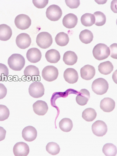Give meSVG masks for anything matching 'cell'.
I'll return each instance as SVG.
<instances>
[{
    "label": "cell",
    "mask_w": 117,
    "mask_h": 156,
    "mask_svg": "<svg viewBox=\"0 0 117 156\" xmlns=\"http://www.w3.org/2000/svg\"><path fill=\"white\" fill-rule=\"evenodd\" d=\"M77 17L73 13H70L65 16L63 18L62 23L63 26L67 29L73 28L77 25Z\"/></svg>",
    "instance_id": "e0dca14e"
},
{
    "label": "cell",
    "mask_w": 117,
    "mask_h": 156,
    "mask_svg": "<svg viewBox=\"0 0 117 156\" xmlns=\"http://www.w3.org/2000/svg\"><path fill=\"white\" fill-rule=\"evenodd\" d=\"M12 30L9 26L5 24L0 25V40L6 41L12 36Z\"/></svg>",
    "instance_id": "ffe728a7"
},
{
    "label": "cell",
    "mask_w": 117,
    "mask_h": 156,
    "mask_svg": "<svg viewBox=\"0 0 117 156\" xmlns=\"http://www.w3.org/2000/svg\"><path fill=\"white\" fill-rule=\"evenodd\" d=\"M93 133L98 137H102L107 133L108 129L107 125L104 121L98 120L92 125Z\"/></svg>",
    "instance_id": "9c48e42d"
},
{
    "label": "cell",
    "mask_w": 117,
    "mask_h": 156,
    "mask_svg": "<svg viewBox=\"0 0 117 156\" xmlns=\"http://www.w3.org/2000/svg\"><path fill=\"white\" fill-rule=\"evenodd\" d=\"M9 67L12 70L18 71L22 70L25 66L26 61L22 55L18 54H14L8 58Z\"/></svg>",
    "instance_id": "6da1fadb"
},
{
    "label": "cell",
    "mask_w": 117,
    "mask_h": 156,
    "mask_svg": "<svg viewBox=\"0 0 117 156\" xmlns=\"http://www.w3.org/2000/svg\"><path fill=\"white\" fill-rule=\"evenodd\" d=\"M93 55L96 59L101 61L108 58L110 55L109 47L104 44L96 45L92 51Z\"/></svg>",
    "instance_id": "7a4b0ae2"
},
{
    "label": "cell",
    "mask_w": 117,
    "mask_h": 156,
    "mask_svg": "<svg viewBox=\"0 0 117 156\" xmlns=\"http://www.w3.org/2000/svg\"><path fill=\"white\" fill-rule=\"evenodd\" d=\"M14 154L16 156H26L30 152L29 145L23 142L16 143L13 147Z\"/></svg>",
    "instance_id": "8fae6325"
},
{
    "label": "cell",
    "mask_w": 117,
    "mask_h": 156,
    "mask_svg": "<svg viewBox=\"0 0 117 156\" xmlns=\"http://www.w3.org/2000/svg\"><path fill=\"white\" fill-rule=\"evenodd\" d=\"M7 93V89L4 85L0 83V100L4 98Z\"/></svg>",
    "instance_id": "74e56055"
},
{
    "label": "cell",
    "mask_w": 117,
    "mask_h": 156,
    "mask_svg": "<svg viewBox=\"0 0 117 156\" xmlns=\"http://www.w3.org/2000/svg\"><path fill=\"white\" fill-rule=\"evenodd\" d=\"M117 1H113L112 2L111 8L112 11L115 13H117L116 6Z\"/></svg>",
    "instance_id": "ab89813d"
},
{
    "label": "cell",
    "mask_w": 117,
    "mask_h": 156,
    "mask_svg": "<svg viewBox=\"0 0 117 156\" xmlns=\"http://www.w3.org/2000/svg\"><path fill=\"white\" fill-rule=\"evenodd\" d=\"M94 15L95 19V25L98 26H102L105 25L106 20V16L103 12L98 11L95 12Z\"/></svg>",
    "instance_id": "1f68e13d"
},
{
    "label": "cell",
    "mask_w": 117,
    "mask_h": 156,
    "mask_svg": "<svg viewBox=\"0 0 117 156\" xmlns=\"http://www.w3.org/2000/svg\"><path fill=\"white\" fill-rule=\"evenodd\" d=\"M24 140L27 142H32L36 140L37 136V131L35 127L31 126L25 127L22 132Z\"/></svg>",
    "instance_id": "7c38bea8"
},
{
    "label": "cell",
    "mask_w": 117,
    "mask_h": 156,
    "mask_svg": "<svg viewBox=\"0 0 117 156\" xmlns=\"http://www.w3.org/2000/svg\"><path fill=\"white\" fill-rule=\"evenodd\" d=\"M63 76L65 81L70 84L76 83L79 78L77 72L72 68L67 69L64 72Z\"/></svg>",
    "instance_id": "9a60e30c"
},
{
    "label": "cell",
    "mask_w": 117,
    "mask_h": 156,
    "mask_svg": "<svg viewBox=\"0 0 117 156\" xmlns=\"http://www.w3.org/2000/svg\"><path fill=\"white\" fill-rule=\"evenodd\" d=\"M67 5L71 9L77 8L80 5V1L79 0L77 1H65Z\"/></svg>",
    "instance_id": "d590c367"
},
{
    "label": "cell",
    "mask_w": 117,
    "mask_h": 156,
    "mask_svg": "<svg viewBox=\"0 0 117 156\" xmlns=\"http://www.w3.org/2000/svg\"><path fill=\"white\" fill-rule=\"evenodd\" d=\"M78 93L76 98L77 103L81 106L87 105L90 98V92L87 89H83Z\"/></svg>",
    "instance_id": "ac0fdd59"
},
{
    "label": "cell",
    "mask_w": 117,
    "mask_h": 156,
    "mask_svg": "<svg viewBox=\"0 0 117 156\" xmlns=\"http://www.w3.org/2000/svg\"><path fill=\"white\" fill-rule=\"evenodd\" d=\"M26 57L27 60L30 63H36L41 60L42 54L38 48H33L27 51Z\"/></svg>",
    "instance_id": "4fadbf2b"
},
{
    "label": "cell",
    "mask_w": 117,
    "mask_h": 156,
    "mask_svg": "<svg viewBox=\"0 0 117 156\" xmlns=\"http://www.w3.org/2000/svg\"><path fill=\"white\" fill-rule=\"evenodd\" d=\"M108 88V82L103 78L96 79L92 83V91L98 95L104 94L107 92Z\"/></svg>",
    "instance_id": "3957f363"
},
{
    "label": "cell",
    "mask_w": 117,
    "mask_h": 156,
    "mask_svg": "<svg viewBox=\"0 0 117 156\" xmlns=\"http://www.w3.org/2000/svg\"><path fill=\"white\" fill-rule=\"evenodd\" d=\"M115 102L114 100L109 98H105L101 100L100 107L104 112H110L115 108Z\"/></svg>",
    "instance_id": "d6986e66"
},
{
    "label": "cell",
    "mask_w": 117,
    "mask_h": 156,
    "mask_svg": "<svg viewBox=\"0 0 117 156\" xmlns=\"http://www.w3.org/2000/svg\"><path fill=\"white\" fill-rule=\"evenodd\" d=\"M55 41L58 46L64 47L66 46L69 42V38L68 34L62 32L57 34L55 38Z\"/></svg>",
    "instance_id": "83f0119b"
},
{
    "label": "cell",
    "mask_w": 117,
    "mask_h": 156,
    "mask_svg": "<svg viewBox=\"0 0 117 156\" xmlns=\"http://www.w3.org/2000/svg\"><path fill=\"white\" fill-rule=\"evenodd\" d=\"M49 1L44 0V1H37L33 0V3L34 5L38 9H42L48 5Z\"/></svg>",
    "instance_id": "e575fe53"
},
{
    "label": "cell",
    "mask_w": 117,
    "mask_h": 156,
    "mask_svg": "<svg viewBox=\"0 0 117 156\" xmlns=\"http://www.w3.org/2000/svg\"><path fill=\"white\" fill-rule=\"evenodd\" d=\"M24 75L26 77L31 79L40 76L39 69L35 66L30 65L27 66L24 71Z\"/></svg>",
    "instance_id": "484cf974"
},
{
    "label": "cell",
    "mask_w": 117,
    "mask_h": 156,
    "mask_svg": "<svg viewBox=\"0 0 117 156\" xmlns=\"http://www.w3.org/2000/svg\"><path fill=\"white\" fill-rule=\"evenodd\" d=\"M97 114L95 110L89 108L86 109L82 113V118L87 122H92L96 118Z\"/></svg>",
    "instance_id": "d4e9b609"
},
{
    "label": "cell",
    "mask_w": 117,
    "mask_h": 156,
    "mask_svg": "<svg viewBox=\"0 0 117 156\" xmlns=\"http://www.w3.org/2000/svg\"><path fill=\"white\" fill-rule=\"evenodd\" d=\"M44 88L42 83L39 82H34L31 84L29 88L30 95L35 98L42 97L44 93Z\"/></svg>",
    "instance_id": "8992f818"
},
{
    "label": "cell",
    "mask_w": 117,
    "mask_h": 156,
    "mask_svg": "<svg viewBox=\"0 0 117 156\" xmlns=\"http://www.w3.org/2000/svg\"><path fill=\"white\" fill-rule=\"evenodd\" d=\"M78 57L74 52L68 51L65 52L63 57V61L65 63L69 66L73 65L76 63Z\"/></svg>",
    "instance_id": "7402d4cb"
},
{
    "label": "cell",
    "mask_w": 117,
    "mask_h": 156,
    "mask_svg": "<svg viewBox=\"0 0 117 156\" xmlns=\"http://www.w3.org/2000/svg\"><path fill=\"white\" fill-rule=\"evenodd\" d=\"M15 23L18 29L24 30L29 29L31 25L32 20L29 16L22 14L16 17Z\"/></svg>",
    "instance_id": "ba28073f"
},
{
    "label": "cell",
    "mask_w": 117,
    "mask_h": 156,
    "mask_svg": "<svg viewBox=\"0 0 117 156\" xmlns=\"http://www.w3.org/2000/svg\"><path fill=\"white\" fill-rule=\"evenodd\" d=\"M59 127L61 130L64 132H69L73 128V122L70 119L65 118L60 121Z\"/></svg>",
    "instance_id": "f1b7e54d"
},
{
    "label": "cell",
    "mask_w": 117,
    "mask_h": 156,
    "mask_svg": "<svg viewBox=\"0 0 117 156\" xmlns=\"http://www.w3.org/2000/svg\"><path fill=\"white\" fill-rule=\"evenodd\" d=\"M111 57L115 59H117V44L114 43L112 44L109 47Z\"/></svg>",
    "instance_id": "8d00e7d4"
},
{
    "label": "cell",
    "mask_w": 117,
    "mask_h": 156,
    "mask_svg": "<svg viewBox=\"0 0 117 156\" xmlns=\"http://www.w3.org/2000/svg\"><path fill=\"white\" fill-rule=\"evenodd\" d=\"M114 67L111 62L107 61L101 63L98 66V70L100 73L104 75L111 74L113 70Z\"/></svg>",
    "instance_id": "603a6c76"
},
{
    "label": "cell",
    "mask_w": 117,
    "mask_h": 156,
    "mask_svg": "<svg viewBox=\"0 0 117 156\" xmlns=\"http://www.w3.org/2000/svg\"><path fill=\"white\" fill-rule=\"evenodd\" d=\"M34 112L39 116H44L46 114L48 110L47 103L42 100H38L33 105Z\"/></svg>",
    "instance_id": "2e32d148"
},
{
    "label": "cell",
    "mask_w": 117,
    "mask_h": 156,
    "mask_svg": "<svg viewBox=\"0 0 117 156\" xmlns=\"http://www.w3.org/2000/svg\"><path fill=\"white\" fill-rule=\"evenodd\" d=\"M45 58L49 63L55 64L60 60L61 55L59 51L55 49H52L46 52Z\"/></svg>",
    "instance_id": "44dd1931"
},
{
    "label": "cell",
    "mask_w": 117,
    "mask_h": 156,
    "mask_svg": "<svg viewBox=\"0 0 117 156\" xmlns=\"http://www.w3.org/2000/svg\"><path fill=\"white\" fill-rule=\"evenodd\" d=\"M6 133V131L4 128L0 126V141L5 139Z\"/></svg>",
    "instance_id": "f35d334b"
},
{
    "label": "cell",
    "mask_w": 117,
    "mask_h": 156,
    "mask_svg": "<svg viewBox=\"0 0 117 156\" xmlns=\"http://www.w3.org/2000/svg\"><path fill=\"white\" fill-rule=\"evenodd\" d=\"M82 25L86 27H89L95 23V19L94 14L90 13H86L83 15L81 18Z\"/></svg>",
    "instance_id": "4316f807"
},
{
    "label": "cell",
    "mask_w": 117,
    "mask_h": 156,
    "mask_svg": "<svg viewBox=\"0 0 117 156\" xmlns=\"http://www.w3.org/2000/svg\"><path fill=\"white\" fill-rule=\"evenodd\" d=\"M46 150L48 153L55 155L59 154L60 148L57 144L51 142L47 144L46 146Z\"/></svg>",
    "instance_id": "4dcf8cb0"
},
{
    "label": "cell",
    "mask_w": 117,
    "mask_h": 156,
    "mask_svg": "<svg viewBox=\"0 0 117 156\" xmlns=\"http://www.w3.org/2000/svg\"><path fill=\"white\" fill-rule=\"evenodd\" d=\"M102 152L106 156H115L117 154V147L112 144H106L103 147Z\"/></svg>",
    "instance_id": "f546056e"
},
{
    "label": "cell",
    "mask_w": 117,
    "mask_h": 156,
    "mask_svg": "<svg viewBox=\"0 0 117 156\" xmlns=\"http://www.w3.org/2000/svg\"><path fill=\"white\" fill-rule=\"evenodd\" d=\"M9 115V110L8 107L5 105H0V121L7 119Z\"/></svg>",
    "instance_id": "d6a6232c"
},
{
    "label": "cell",
    "mask_w": 117,
    "mask_h": 156,
    "mask_svg": "<svg viewBox=\"0 0 117 156\" xmlns=\"http://www.w3.org/2000/svg\"><path fill=\"white\" fill-rule=\"evenodd\" d=\"M42 74L44 80L51 82L57 79L58 75V71L57 68L54 66H48L43 69Z\"/></svg>",
    "instance_id": "5b68a950"
},
{
    "label": "cell",
    "mask_w": 117,
    "mask_h": 156,
    "mask_svg": "<svg viewBox=\"0 0 117 156\" xmlns=\"http://www.w3.org/2000/svg\"><path fill=\"white\" fill-rule=\"evenodd\" d=\"M47 18L51 21H57L62 15V11L59 6L53 5L50 6L46 10Z\"/></svg>",
    "instance_id": "52a82bcc"
},
{
    "label": "cell",
    "mask_w": 117,
    "mask_h": 156,
    "mask_svg": "<svg viewBox=\"0 0 117 156\" xmlns=\"http://www.w3.org/2000/svg\"><path fill=\"white\" fill-rule=\"evenodd\" d=\"M9 75V70L8 67L5 65L0 63V81H4Z\"/></svg>",
    "instance_id": "836d02e7"
},
{
    "label": "cell",
    "mask_w": 117,
    "mask_h": 156,
    "mask_svg": "<svg viewBox=\"0 0 117 156\" xmlns=\"http://www.w3.org/2000/svg\"><path fill=\"white\" fill-rule=\"evenodd\" d=\"M36 42L39 47L42 49H47L52 44L53 40L51 34L47 32H42L38 34Z\"/></svg>",
    "instance_id": "277c9868"
},
{
    "label": "cell",
    "mask_w": 117,
    "mask_h": 156,
    "mask_svg": "<svg viewBox=\"0 0 117 156\" xmlns=\"http://www.w3.org/2000/svg\"><path fill=\"white\" fill-rule=\"evenodd\" d=\"M79 38L82 43L87 44L90 43L93 40L94 35L91 31L86 29L81 31Z\"/></svg>",
    "instance_id": "cb8c5ba5"
},
{
    "label": "cell",
    "mask_w": 117,
    "mask_h": 156,
    "mask_svg": "<svg viewBox=\"0 0 117 156\" xmlns=\"http://www.w3.org/2000/svg\"><path fill=\"white\" fill-rule=\"evenodd\" d=\"M32 43L31 38L28 34L23 33L17 36L16 43L17 46L22 49H25L29 47Z\"/></svg>",
    "instance_id": "30bf717a"
},
{
    "label": "cell",
    "mask_w": 117,
    "mask_h": 156,
    "mask_svg": "<svg viewBox=\"0 0 117 156\" xmlns=\"http://www.w3.org/2000/svg\"><path fill=\"white\" fill-rule=\"evenodd\" d=\"M95 73V69L93 66L87 65L81 69V77L85 80H91L94 78Z\"/></svg>",
    "instance_id": "5bb4252c"
}]
</instances>
